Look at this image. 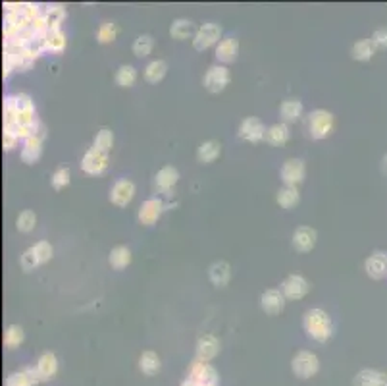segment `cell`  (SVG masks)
Masks as SVG:
<instances>
[{"label":"cell","mask_w":387,"mask_h":386,"mask_svg":"<svg viewBox=\"0 0 387 386\" xmlns=\"http://www.w3.org/2000/svg\"><path fill=\"white\" fill-rule=\"evenodd\" d=\"M18 141H20V139H18L14 134H10V131H6V129L2 131V147H4V151L6 153L12 151L15 145H18Z\"/></svg>","instance_id":"obj_47"},{"label":"cell","mask_w":387,"mask_h":386,"mask_svg":"<svg viewBox=\"0 0 387 386\" xmlns=\"http://www.w3.org/2000/svg\"><path fill=\"white\" fill-rule=\"evenodd\" d=\"M35 367H37L39 375H41V379L45 382V380H51L56 377V373H58V359H56L53 352H45L37 359Z\"/></svg>","instance_id":"obj_28"},{"label":"cell","mask_w":387,"mask_h":386,"mask_svg":"<svg viewBox=\"0 0 387 386\" xmlns=\"http://www.w3.org/2000/svg\"><path fill=\"white\" fill-rule=\"evenodd\" d=\"M381 172L387 176V155H383V159H381Z\"/></svg>","instance_id":"obj_49"},{"label":"cell","mask_w":387,"mask_h":386,"mask_svg":"<svg viewBox=\"0 0 387 386\" xmlns=\"http://www.w3.org/2000/svg\"><path fill=\"white\" fill-rule=\"evenodd\" d=\"M168 74V64L164 60H152L149 62L147 66H145V72H143V76H145V82L150 85H158Z\"/></svg>","instance_id":"obj_33"},{"label":"cell","mask_w":387,"mask_h":386,"mask_svg":"<svg viewBox=\"0 0 387 386\" xmlns=\"http://www.w3.org/2000/svg\"><path fill=\"white\" fill-rule=\"evenodd\" d=\"M220 155H222V143L216 139L202 141L201 147L197 149V160L201 165H212L214 160L220 159Z\"/></svg>","instance_id":"obj_26"},{"label":"cell","mask_w":387,"mask_h":386,"mask_svg":"<svg viewBox=\"0 0 387 386\" xmlns=\"http://www.w3.org/2000/svg\"><path fill=\"white\" fill-rule=\"evenodd\" d=\"M93 147L108 155L112 151V147H114V131L110 128L98 129L97 136L93 139Z\"/></svg>","instance_id":"obj_39"},{"label":"cell","mask_w":387,"mask_h":386,"mask_svg":"<svg viewBox=\"0 0 387 386\" xmlns=\"http://www.w3.org/2000/svg\"><path fill=\"white\" fill-rule=\"evenodd\" d=\"M266 126L261 118L256 116H247L245 120L239 124V137L247 143H261L266 137Z\"/></svg>","instance_id":"obj_10"},{"label":"cell","mask_w":387,"mask_h":386,"mask_svg":"<svg viewBox=\"0 0 387 386\" xmlns=\"http://www.w3.org/2000/svg\"><path fill=\"white\" fill-rule=\"evenodd\" d=\"M216 60L218 64H222V66H228L231 62L237 60L239 56V39L235 37H223L216 46Z\"/></svg>","instance_id":"obj_20"},{"label":"cell","mask_w":387,"mask_h":386,"mask_svg":"<svg viewBox=\"0 0 387 386\" xmlns=\"http://www.w3.org/2000/svg\"><path fill=\"white\" fill-rule=\"evenodd\" d=\"M152 46H155V39L149 33H143L139 37L135 39L133 46H131V51L137 58H147L150 53H152Z\"/></svg>","instance_id":"obj_38"},{"label":"cell","mask_w":387,"mask_h":386,"mask_svg":"<svg viewBox=\"0 0 387 386\" xmlns=\"http://www.w3.org/2000/svg\"><path fill=\"white\" fill-rule=\"evenodd\" d=\"M12 72H15L14 64L10 62V58H6V56H2V77H4V79H8Z\"/></svg>","instance_id":"obj_48"},{"label":"cell","mask_w":387,"mask_h":386,"mask_svg":"<svg viewBox=\"0 0 387 386\" xmlns=\"http://www.w3.org/2000/svg\"><path fill=\"white\" fill-rule=\"evenodd\" d=\"M376 53H378V49L374 45L372 39H360V41H357V43L353 45V49H350V56H353V60L357 62L372 60Z\"/></svg>","instance_id":"obj_31"},{"label":"cell","mask_w":387,"mask_h":386,"mask_svg":"<svg viewBox=\"0 0 387 386\" xmlns=\"http://www.w3.org/2000/svg\"><path fill=\"white\" fill-rule=\"evenodd\" d=\"M118 37V27L114 22H105L97 31V41L100 45H108L114 39Z\"/></svg>","instance_id":"obj_43"},{"label":"cell","mask_w":387,"mask_h":386,"mask_svg":"<svg viewBox=\"0 0 387 386\" xmlns=\"http://www.w3.org/2000/svg\"><path fill=\"white\" fill-rule=\"evenodd\" d=\"M209 278L216 288H225V286L230 284L231 278L230 263H225V261H216V263H212L209 269Z\"/></svg>","instance_id":"obj_25"},{"label":"cell","mask_w":387,"mask_h":386,"mask_svg":"<svg viewBox=\"0 0 387 386\" xmlns=\"http://www.w3.org/2000/svg\"><path fill=\"white\" fill-rule=\"evenodd\" d=\"M189 380H193L197 386H218L220 375L210 364H202L199 359H195L189 367Z\"/></svg>","instance_id":"obj_9"},{"label":"cell","mask_w":387,"mask_h":386,"mask_svg":"<svg viewBox=\"0 0 387 386\" xmlns=\"http://www.w3.org/2000/svg\"><path fill=\"white\" fill-rule=\"evenodd\" d=\"M303 328L308 338L320 342V344L328 342L334 336V321L326 311L318 309V307L306 311L303 317Z\"/></svg>","instance_id":"obj_2"},{"label":"cell","mask_w":387,"mask_h":386,"mask_svg":"<svg viewBox=\"0 0 387 386\" xmlns=\"http://www.w3.org/2000/svg\"><path fill=\"white\" fill-rule=\"evenodd\" d=\"M135 197V184L129 178H122L118 182L112 186L110 190V203L116 207H127V205L133 201Z\"/></svg>","instance_id":"obj_16"},{"label":"cell","mask_w":387,"mask_h":386,"mask_svg":"<svg viewBox=\"0 0 387 386\" xmlns=\"http://www.w3.org/2000/svg\"><path fill=\"white\" fill-rule=\"evenodd\" d=\"M4 56L10 58V62L14 64L15 72H27L35 62V58L25 51V46L6 43V41H4Z\"/></svg>","instance_id":"obj_14"},{"label":"cell","mask_w":387,"mask_h":386,"mask_svg":"<svg viewBox=\"0 0 387 386\" xmlns=\"http://www.w3.org/2000/svg\"><path fill=\"white\" fill-rule=\"evenodd\" d=\"M46 129L45 126L39 122L37 131L29 137V139H25L23 141L22 153H20V157L25 165H35L39 159H41V155H43V139H45Z\"/></svg>","instance_id":"obj_7"},{"label":"cell","mask_w":387,"mask_h":386,"mask_svg":"<svg viewBox=\"0 0 387 386\" xmlns=\"http://www.w3.org/2000/svg\"><path fill=\"white\" fill-rule=\"evenodd\" d=\"M365 271L372 281H381L387 276V251H374L365 261Z\"/></svg>","instance_id":"obj_18"},{"label":"cell","mask_w":387,"mask_h":386,"mask_svg":"<svg viewBox=\"0 0 387 386\" xmlns=\"http://www.w3.org/2000/svg\"><path fill=\"white\" fill-rule=\"evenodd\" d=\"M289 139H291V129H289V124H285V122L272 124V126L266 129V137H264V141H266L270 147H283V145H287Z\"/></svg>","instance_id":"obj_22"},{"label":"cell","mask_w":387,"mask_h":386,"mask_svg":"<svg viewBox=\"0 0 387 386\" xmlns=\"http://www.w3.org/2000/svg\"><path fill=\"white\" fill-rule=\"evenodd\" d=\"M66 35H64V31L62 30H48L45 33V49L46 53H54L60 54L66 51Z\"/></svg>","instance_id":"obj_34"},{"label":"cell","mask_w":387,"mask_h":386,"mask_svg":"<svg viewBox=\"0 0 387 386\" xmlns=\"http://www.w3.org/2000/svg\"><path fill=\"white\" fill-rule=\"evenodd\" d=\"M70 178H72V172L67 167H60L56 172L51 178V184H53L54 190H64L67 184H70Z\"/></svg>","instance_id":"obj_44"},{"label":"cell","mask_w":387,"mask_h":386,"mask_svg":"<svg viewBox=\"0 0 387 386\" xmlns=\"http://www.w3.org/2000/svg\"><path fill=\"white\" fill-rule=\"evenodd\" d=\"M199 27H195V23L191 20H185V18H178V20H173L170 25V35L171 39H176V41H185V39L195 37V33H197ZM193 41V39H191Z\"/></svg>","instance_id":"obj_29"},{"label":"cell","mask_w":387,"mask_h":386,"mask_svg":"<svg viewBox=\"0 0 387 386\" xmlns=\"http://www.w3.org/2000/svg\"><path fill=\"white\" fill-rule=\"evenodd\" d=\"M39 382H43V379L37 367H25L22 371L12 373L6 379V386H37Z\"/></svg>","instance_id":"obj_23"},{"label":"cell","mask_w":387,"mask_h":386,"mask_svg":"<svg viewBox=\"0 0 387 386\" xmlns=\"http://www.w3.org/2000/svg\"><path fill=\"white\" fill-rule=\"evenodd\" d=\"M353 386H387V373L380 369H362L353 377Z\"/></svg>","instance_id":"obj_24"},{"label":"cell","mask_w":387,"mask_h":386,"mask_svg":"<svg viewBox=\"0 0 387 386\" xmlns=\"http://www.w3.org/2000/svg\"><path fill=\"white\" fill-rule=\"evenodd\" d=\"M110 266L116 269V271H124L126 266H129L131 263V250L127 245H116L114 250L110 251Z\"/></svg>","instance_id":"obj_36"},{"label":"cell","mask_w":387,"mask_h":386,"mask_svg":"<svg viewBox=\"0 0 387 386\" xmlns=\"http://www.w3.org/2000/svg\"><path fill=\"white\" fill-rule=\"evenodd\" d=\"M335 128L334 114L324 108H316L308 114V134L313 139H326L332 136V131Z\"/></svg>","instance_id":"obj_4"},{"label":"cell","mask_w":387,"mask_h":386,"mask_svg":"<svg viewBox=\"0 0 387 386\" xmlns=\"http://www.w3.org/2000/svg\"><path fill=\"white\" fill-rule=\"evenodd\" d=\"M66 8L60 6V4H48L43 10V18H45L46 27L53 30H62V25L66 22Z\"/></svg>","instance_id":"obj_30"},{"label":"cell","mask_w":387,"mask_h":386,"mask_svg":"<svg viewBox=\"0 0 387 386\" xmlns=\"http://www.w3.org/2000/svg\"><path fill=\"white\" fill-rule=\"evenodd\" d=\"M231 82V74L228 66L222 64H214L206 70V74L202 77V85L209 93H222Z\"/></svg>","instance_id":"obj_6"},{"label":"cell","mask_w":387,"mask_h":386,"mask_svg":"<svg viewBox=\"0 0 387 386\" xmlns=\"http://www.w3.org/2000/svg\"><path fill=\"white\" fill-rule=\"evenodd\" d=\"M25 340V333H23V326L20 325H10L6 328V333H4V344H6V348L15 349L20 348Z\"/></svg>","instance_id":"obj_41"},{"label":"cell","mask_w":387,"mask_h":386,"mask_svg":"<svg viewBox=\"0 0 387 386\" xmlns=\"http://www.w3.org/2000/svg\"><path fill=\"white\" fill-rule=\"evenodd\" d=\"M181 386H197V385H195L193 380H189V379H187V380H183V382H181Z\"/></svg>","instance_id":"obj_50"},{"label":"cell","mask_w":387,"mask_h":386,"mask_svg":"<svg viewBox=\"0 0 387 386\" xmlns=\"http://www.w3.org/2000/svg\"><path fill=\"white\" fill-rule=\"evenodd\" d=\"M372 41L378 51H386L387 49V27H380V30L374 31Z\"/></svg>","instance_id":"obj_46"},{"label":"cell","mask_w":387,"mask_h":386,"mask_svg":"<svg viewBox=\"0 0 387 386\" xmlns=\"http://www.w3.org/2000/svg\"><path fill=\"white\" fill-rule=\"evenodd\" d=\"M285 295V300H289V302H299V300H303L308 292H310V284L306 281L305 276H301V274H289L285 281L282 282V288H280Z\"/></svg>","instance_id":"obj_12"},{"label":"cell","mask_w":387,"mask_h":386,"mask_svg":"<svg viewBox=\"0 0 387 386\" xmlns=\"http://www.w3.org/2000/svg\"><path fill=\"white\" fill-rule=\"evenodd\" d=\"M179 182V170L171 165H166L155 176V188L158 193H170L173 186Z\"/></svg>","instance_id":"obj_21"},{"label":"cell","mask_w":387,"mask_h":386,"mask_svg":"<svg viewBox=\"0 0 387 386\" xmlns=\"http://www.w3.org/2000/svg\"><path fill=\"white\" fill-rule=\"evenodd\" d=\"M303 112H305V106L299 98H285L280 105V116H282V122H285V124H293V122L301 120Z\"/></svg>","instance_id":"obj_27"},{"label":"cell","mask_w":387,"mask_h":386,"mask_svg":"<svg viewBox=\"0 0 387 386\" xmlns=\"http://www.w3.org/2000/svg\"><path fill=\"white\" fill-rule=\"evenodd\" d=\"M291 371L297 379H313L314 375H318V371H320V359L314 352L301 349L291 359Z\"/></svg>","instance_id":"obj_3"},{"label":"cell","mask_w":387,"mask_h":386,"mask_svg":"<svg viewBox=\"0 0 387 386\" xmlns=\"http://www.w3.org/2000/svg\"><path fill=\"white\" fill-rule=\"evenodd\" d=\"M285 295L280 288H270L266 292H262L261 295V307L262 311L270 315V317H276L285 309Z\"/></svg>","instance_id":"obj_17"},{"label":"cell","mask_w":387,"mask_h":386,"mask_svg":"<svg viewBox=\"0 0 387 386\" xmlns=\"http://www.w3.org/2000/svg\"><path fill=\"white\" fill-rule=\"evenodd\" d=\"M220 41H222V27H220V23L206 22L202 23L201 27L197 30V33H195L193 49L199 51V53H204V51H209L212 46H218Z\"/></svg>","instance_id":"obj_5"},{"label":"cell","mask_w":387,"mask_h":386,"mask_svg":"<svg viewBox=\"0 0 387 386\" xmlns=\"http://www.w3.org/2000/svg\"><path fill=\"white\" fill-rule=\"evenodd\" d=\"M276 203L282 207V209H293L301 203V193H299V188H289V186H283L280 188L276 193Z\"/></svg>","instance_id":"obj_35"},{"label":"cell","mask_w":387,"mask_h":386,"mask_svg":"<svg viewBox=\"0 0 387 386\" xmlns=\"http://www.w3.org/2000/svg\"><path fill=\"white\" fill-rule=\"evenodd\" d=\"M2 124L4 128L10 126H37L39 120L35 116L33 98L27 93H15L8 95L2 105Z\"/></svg>","instance_id":"obj_1"},{"label":"cell","mask_w":387,"mask_h":386,"mask_svg":"<svg viewBox=\"0 0 387 386\" xmlns=\"http://www.w3.org/2000/svg\"><path fill=\"white\" fill-rule=\"evenodd\" d=\"M220 349H222V344H220V340H218L216 336L204 334V336H201L199 342H197V357H195V359H199L202 364H210V361L220 354Z\"/></svg>","instance_id":"obj_19"},{"label":"cell","mask_w":387,"mask_h":386,"mask_svg":"<svg viewBox=\"0 0 387 386\" xmlns=\"http://www.w3.org/2000/svg\"><path fill=\"white\" fill-rule=\"evenodd\" d=\"M108 165H110L108 155L103 151H98V149H95V147L87 149V153L83 155V159H81V170L85 172V174H89V176L105 174Z\"/></svg>","instance_id":"obj_11"},{"label":"cell","mask_w":387,"mask_h":386,"mask_svg":"<svg viewBox=\"0 0 387 386\" xmlns=\"http://www.w3.org/2000/svg\"><path fill=\"white\" fill-rule=\"evenodd\" d=\"M20 263H22V269L25 271V273H29V271H35V269L39 266L37 259H35V255H33L31 247L27 251H23L22 259H20Z\"/></svg>","instance_id":"obj_45"},{"label":"cell","mask_w":387,"mask_h":386,"mask_svg":"<svg viewBox=\"0 0 387 386\" xmlns=\"http://www.w3.org/2000/svg\"><path fill=\"white\" fill-rule=\"evenodd\" d=\"M31 251H33V255L37 259L39 266L46 265L54 255V247L48 242H37L35 245H31Z\"/></svg>","instance_id":"obj_42"},{"label":"cell","mask_w":387,"mask_h":386,"mask_svg":"<svg viewBox=\"0 0 387 386\" xmlns=\"http://www.w3.org/2000/svg\"><path fill=\"white\" fill-rule=\"evenodd\" d=\"M160 367H162V361H160V356H158L157 352H152V349L143 352L141 357H139V371H141L143 375L155 377V375L160 371Z\"/></svg>","instance_id":"obj_32"},{"label":"cell","mask_w":387,"mask_h":386,"mask_svg":"<svg viewBox=\"0 0 387 386\" xmlns=\"http://www.w3.org/2000/svg\"><path fill=\"white\" fill-rule=\"evenodd\" d=\"M306 165L303 159H287L283 162L282 170H280V178H282L283 186L289 188H299L305 182Z\"/></svg>","instance_id":"obj_8"},{"label":"cell","mask_w":387,"mask_h":386,"mask_svg":"<svg viewBox=\"0 0 387 386\" xmlns=\"http://www.w3.org/2000/svg\"><path fill=\"white\" fill-rule=\"evenodd\" d=\"M114 82L118 87H133L135 82H137V70L131 64H122L116 72V76H114Z\"/></svg>","instance_id":"obj_37"},{"label":"cell","mask_w":387,"mask_h":386,"mask_svg":"<svg viewBox=\"0 0 387 386\" xmlns=\"http://www.w3.org/2000/svg\"><path fill=\"white\" fill-rule=\"evenodd\" d=\"M316 242H318V232L310 226H299L295 232H293V250L297 253H310V251L316 247Z\"/></svg>","instance_id":"obj_15"},{"label":"cell","mask_w":387,"mask_h":386,"mask_svg":"<svg viewBox=\"0 0 387 386\" xmlns=\"http://www.w3.org/2000/svg\"><path fill=\"white\" fill-rule=\"evenodd\" d=\"M37 226V214L31 211V209H25L18 214V219H15V228L23 232V234H29L33 232Z\"/></svg>","instance_id":"obj_40"},{"label":"cell","mask_w":387,"mask_h":386,"mask_svg":"<svg viewBox=\"0 0 387 386\" xmlns=\"http://www.w3.org/2000/svg\"><path fill=\"white\" fill-rule=\"evenodd\" d=\"M164 209L166 205L162 199H158V197L147 199V201L139 207V211H137V220H139V224H143V226H152V224H157L158 220H160V217H162Z\"/></svg>","instance_id":"obj_13"}]
</instances>
